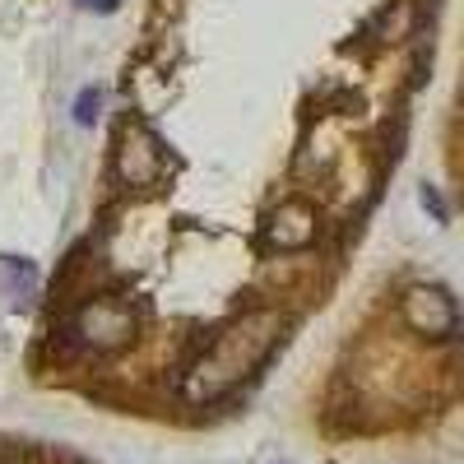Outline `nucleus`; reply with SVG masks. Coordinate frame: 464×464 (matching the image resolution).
<instances>
[{
    "mask_svg": "<svg viewBox=\"0 0 464 464\" xmlns=\"http://www.w3.org/2000/svg\"><path fill=\"white\" fill-rule=\"evenodd\" d=\"M446 14L450 0H140L33 367L107 381L159 353L181 409L242 395L358 260Z\"/></svg>",
    "mask_w": 464,
    "mask_h": 464,
    "instance_id": "obj_1",
    "label": "nucleus"
}]
</instances>
